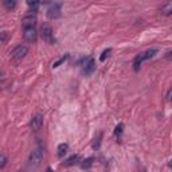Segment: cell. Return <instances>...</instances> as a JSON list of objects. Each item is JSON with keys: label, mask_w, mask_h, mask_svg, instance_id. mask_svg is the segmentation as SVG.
I'll list each match as a JSON object with an SVG mask.
<instances>
[{"label": "cell", "mask_w": 172, "mask_h": 172, "mask_svg": "<svg viewBox=\"0 0 172 172\" xmlns=\"http://www.w3.org/2000/svg\"><path fill=\"white\" fill-rule=\"evenodd\" d=\"M155 54H157V50L156 49H152V50H148V51H145V52H141V54H138L137 57L135 58V61H133V69H135V71H138L141 63H143L144 61H147V59H151V58H153Z\"/></svg>", "instance_id": "6da1fadb"}, {"label": "cell", "mask_w": 172, "mask_h": 172, "mask_svg": "<svg viewBox=\"0 0 172 172\" xmlns=\"http://www.w3.org/2000/svg\"><path fill=\"white\" fill-rule=\"evenodd\" d=\"M42 159H43V152L42 149H34V151L30 153V157H28V164L31 168H37L39 167V164L42 163Z\"/></svg>", "instance_id": "7a4b0ae2"}, {"label": "cell", "mask_w": 172, "mask_h": 172, "mask_svg": "<svg viewBox=\"0 0 172 172\" xmlns=\"http://www.w3.org/2000/svg\"><path fill=\"white\" fill-rule=\"evenodd\" d=\"M40 35H42V39L44 42H47L50 44L55 43V39L52 38V30L50 27V24H47V23L42 24V27H40Z\"/></svg>", "instance_id": "3957f363"}, {"label": "cell", "mask_w": 172, "mask_h": 172, "mask_svg": "<svg viewBox=\"0 0 172 172\" xmlns=\"http://www.w3.org/2000/svg\"><path fill=\"white\" fill-rule=\"evenodd\" d=\"M61 7H62V3H50L49 8H47V16L49 19H58L61 16Z\"/></svg>", "instance_id": "277c9868"}, {"label": "cell", "mask_w": 172, "mask_h": 172, "mask_svg": "<svg viewBox=\"0 0 172 172\" xmlns=\"http://www.w3.org/2000/svg\"><path fill=\"white\" fill-rule=\"evenodd\" d=\"M27 52H28V47H27L26 44H20V46L15 47V49L12 50V58L15 61H19L26 57Z\"/></svg>", "instance_id": "5b68a950"}, {"label": "cell", "mask_w": 172, "mask_h": 172, "mask_svg": "<svg viewBox=\"0 0 172 172\" xmlns=\"http://www.w3.org/2000/svg\"><path fill=\"white\" fill-rule=\"evenodd\" d=\"M82 66H84V69H82V74H84V76H90V74L96 70V62H94L93 58L85 59V63Z\"/></svg>", "instance_id": "8992f818"}, {"label": "cell", "mask_w": 172, "mask_h": 172, "mask_svg": "<svg viewBox=\"0 0 172 172\" xmlns=\"http://www.w3.org/2000/svg\"><path fill=\"white\" fill-rule=\"evenodd\" d=\"M35 23H37V16L32 15V13H28L22 19V26L24 28H34Z\"/></svg>", "instance_id": "52a82bcc"}, {"label": "cell", "mask_w": 172, "mask_h": 172, "mask_svg": "<svg viewBox=\"0 0 172 172\" xmlns=\"http://www.w3.org/2000/svg\"><path fill=\"white\" fill-rule=\"evenodd\" d=\"M24 39L28 43H34L38 38V32L35 28H24Z\"/></svg>", "instance_id": "ba28073f"}, {"label": "cell", "mask_w": 172, "mask_h": 172, "mask_svg": "<svg viewBox=\"0 0 172 172\" xmlns=\"http://www.w3.org/2000/svg\"><path fill=\"white\" fill-rule=\"evenodd\" d=\"M30 125H31V129H34V130L40 129V126L43 125V116L42 114L34 116L32 120H31V123H30Z\"/></svg>", "instance_id": "9c48e42d"}, {"label": "cell", "mask_w": 172, "mask_h": 172, "mask_svg": "<svg viewBox=\"0 0 172 172\" xmlns=\"http://www.w3.org/2000/svg\"><path fill=\"white\" fill-rule=\"evenodd\" d=\"M57 153H58V157H63L66 153H67V151H69V145L66 143H62V144H59L58 145V149H57Z\"/></svg>", "instance_id": "30bf717a"}, {"label": "cell", "mask_w": 172, "mask_h": 172, "mask_svg": "<svg viewBox=\"0 0 172 172\" xmlns=\"http://www.w3.org/2000/svg\"><path fill=\"white\" fill-rule=\"evenodd\" d=\"M78 160H79V156H78V155H73V156L69 157V159L66 160L65 163H63V165H65V167H70V165H74V164H76Z\"/></svg>", "instance_id": "8fae6325"}, {"label": "cell", "mask_w": 172, "mask_h": 172, "mask_svg": "<svg viewBox=\"0 0 172 172\" xmlns=\"http://www.w3.org/2000/svg\"><path fill=\"white\" fill-rule=\"evenodd\" d=\"M93 162H94L93 157H89V159H85L84 162L81 163V167L84 168V170H87V168H90L91 165H93Z\"/></svg>", "instance_id": "7c38bea8"}, {"label": "cell", "mask_w": 172, "mask_h": 172, "mask_svg": "<svg viewBox=\"0 0 172 172\" xmlns=\"http://www.w3.org/2000/svg\"><path fill=\"white\" fill-rule=\"evenodd\" d=\"M171 12H172V3H168L162 8V13H164V15H171Z\"/></svg>", "instance_id": "4fadbf2b"}, {"label": "cell", "mask_w": 172, "mask_h": 172, "mask_svg": "<svg viewBox=\"0 0 172 172\" xmlns=\"http://www.w3.org/2000/svg\"><path fill=\"white\" fill-rule=\"evenodd\" d=\"M3 4H4V7L7 8V10H13V8L16 7V3L13 1V0H5Z\"/></svg>", "instance_id": "5bb4252c"}, {"label": "cell", "mask_w": 172, "mask_h": 172, "mask_svg": "<svg viewBox=\"0 0 172 172\" xmlns=\"http://www.w3.org/2000/svg\"><path fill=\"white\" fill-rule=\"evenodd\" d=\"M101 138H102V133L99 132L98 136L96 137V141H94V144H93V148H94V149H98V148H99V144H101Z\"/></svg>", "instance_id": "9a60e30c"}, {"label": "cell", "mask_w": 172, "mask_h": 172, "mask_svg": "<svg viewBox=\"0 0 172 172\" xmlns=\"http://www.w3.org/2000/svg\"><path fill=\"white\" fill-rule=\"evenodd\" d=\"M123 130H124V124H118L117 126H116V130H114V135L117 136L118 138H120V136L123 135Z\"/></svg>", "instance_id": "2e32d148"}, {"label": "cell", "mask_w": 172, "mask_h": 172, "mask_svg": "<svg viewBox=\"0 0 172 172\" xmlns=\"http://www.w3.org/2000/svg\"><path fill=\"white\" fill-rule=\"evenodd\" d=\"M67 58H69V54L63 55V57H62V58H61V59H59V61H57V62H55V63H54V65H52V67H58V66H61V65H62V63H63V62H65V61H66V59H67Z\"/></svg>", "instance_id": "e0dca14e"}, {"label": "cell", "mask_w": 172, "mask_h": 172, "mask_svg": "<svg viewBox=\"0 0 172 172\" xmlns=\"http://www.w3.org/2000/svg\"><path fill=\"white\" fill-rule=\"evenodd\" d=\"M27 4H28V7L31 8L32 11H37V8L40 5V3H39V1H28Z\"/></svg>", "instance_id": "ac0fdd59"}, {"label": "cell", "mask_w": 172, "mask_h": 172, "mask_svg": "<svg viewBox=\"0 0 172 172\" xmlns=\"http://www.w3.org/2000/svg\"><path fill=\"white\" fill-rule=\"evenodd\" d=\"M110 51H112V49H106V50H105V51L102 52V55H101V57H99V61H101V62H104V61L106 59V57H108V55L110 54Z\"/></svg>", "instance_id": "d6986e66"}, {"label": "cell", "mask_w": 172, "mask_h": 172, "mask_svg": "<svg viewBox=\"0 0 172 172\" xmlns=\"http://www.w3.org/2000/svg\"><path fill=\"white\" fill-rule=\"evenodd\" d=\"M7 164V157L4 155H0V168H4Z\"/></svg>", "instance_id": "ffe728a7"}, {"label": "cell", "mask_w": 172, "mask_h": 172, "mask_svg": "<svg viewBox=\"0 0 172 172\" xmlns=\"http://www.w3.org/2000/svg\"><path fill=\"white\" fill-rule=\"evenodd\" d=\"M7 38H8V32L7 31L0 32V42H5V40H7Z\"/></svg>", "instance_id": "44dd1931"}, {"label": "cell", "mask_w": 172, "mask_h": 172, "mask_svg": "<svg viewBox=\"0 0 172 172\" xmlns=\"http://www.w3.org/2000/svg\"><path fill=\"white\" fill-rule=\"evenodd\" d=\"M171 93H172V90H171V89H168V91H167V99H171Z\"/></svg>", "instance_id": "7402d4cb"}, {"label": "cell", "mask_w": 172, "mask_h": 172, "mask_svg": "<svg viewBox=\"0 0 172 172\" xmlns=\"http://www.w3.org/2000/svg\"><path fill=\"white\" fill-rule=\"evenodd\" d=\"M0 81H3V74H0Z\"/></svg>", "instance_id": "603a6c76"}, {"label": "cell", "mask_w": 172, "mask_h": 172, "mask_svg": "<svg viewBox=\"0 0 172 172\" xmlns=\"http://www.w3.org/2000/svg\"><path fill=\"white\" fill-rule=\"evenodd\" d=\"M47 172H51V170H50V168H47Z\"/></svg>", "instance_id": "cb8c5ba5"}]
</instances>
